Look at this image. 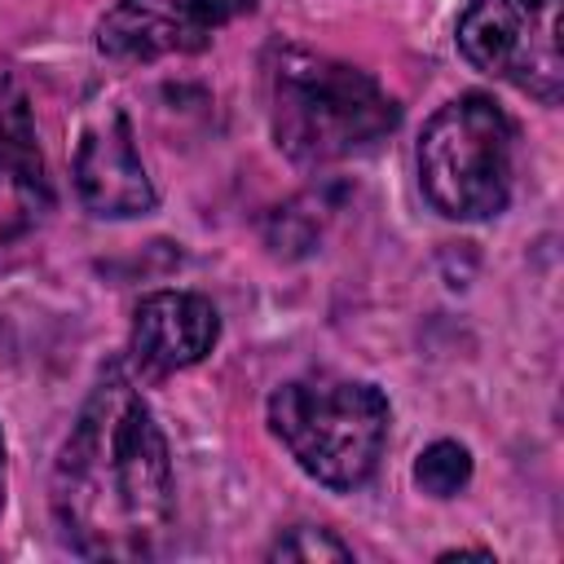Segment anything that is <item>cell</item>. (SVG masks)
<instances>
[{
	"mask_svg": "<svg viewBox=\"0 0 564 564\" xmlns=\"http://www.w3.org/2000/svg\"><path fill=\"white\" fill-rule=\"evenodd\" d=\"M53 520L84 560H145L163 546L176 489L167 441L145 397L106 370L53 467Z\"/></svg>",
	"mask_w": 564,
	"mask_h": 564,
	"instance_id": "6da1fadb",
	"label": "cell"
},
{
	"mask_svg": "<svg viewBox=\"0 0 564 564\" xmlns=\"http://www.w3.org/2000/svg\"><path fill=\"white\" fill-rule=\"evenodd\" d=\"M0 502H4V436H0Z\"/></svg>",
	"mask_w": 564,
	"mask_h": 564,
	"instance_id": "7c38bea8",
	"label": "cell"
},
{
	"mask_svg": "<svg viewBox=\"0 0 564 564\" xmlns=\"http://www.w3.org/2000/svg\"><path fill=\"white\" fill-rule=\"evenodd\" d=\"M471 480V454L458 441H432L414 463V485L432 498H454Z\"/></svg>",
	"mask_w": 564,
	"mask_h": 564,
	"instance_id": "30bf717a",
	"label": "cell"
},
{
	"mask_svg": "<svg viewBox=\"0 0 564 564\" xmlns=\"http://www.w3.org/2000/svg\"><path fill=\"white\" fill-rule=\"evenodd\" d=\"M516 128L485 93L445 101L419 137V185L449 220H489L511 198Z\"/></svg>",
	"mask_w": 564,
	"mask_h": 564,
	"instance_id": "277c9868",
	"label": "cell"
},
{
	"mask_svg": "<svg viewBox=\"0 0 564 564\" xmlns=\"http://www.w3.org/2000/svg\"><path fill=\"white\" fill-rule=\"evenodd\" d=\"M264 93L273 141L295 163L361 154L401 123V106L375 75L295 44H278L269 53Z\"/></svg>",
	"mask_w": 564,
	"mask_h": 564,
	"instance_id": "7a4b0ae2",
	"label": "cell"
},
{
	"mask_svg": "<svg viewBox=\"0 0 564 564\" xmlns=\"http://www.w3.org/2000/svg\"><path fill=\"white\" fill-rule=\"evenodd\" d=\"M352 551L330 533V529H291L269 546V560H348Z\"/></svg>",
	"mask_w": 564,
	"mask_h": 564,
	"instance_id": "8fae6325",
	"label": "cell"
},
{
	"mask_svg": "<svg viewBox=\"0 0 564 564\" xmlns=\"http://www.w3.org/2000/svg\"><path fill=\"white\" fill-rule=\"evenodd\" d=\"M53 207L26 93L0 70V247L31 234Z\"/></svg>",
	"mask_w": 564,
	"mask_h": 564,
	"instance_id": "ba28073f",
	"label": "cell"
},
{
	"mask_svg": "<svg viewBox=\"0 0 564 564\" xmlns=\"http://www.w3.org/2000/svg\"><path fill=\"white\" fill-rule=\"evenodd\" d=\"M260 0H119L97 22V48L115 62H154L198 53L225 22L251 13Z\"/></svg>",
	"mask_w": 564,
	"mask_h": 564,
	"instance_id": "8992f818",
	"label": "cell"
},
{
	"mask_svg": "<svg viewBox=\"0 0 564 564\" xmlns=\"http://www.w3.org/2000/svg\"><path fill=\"white\" fill-rule=\"evenodd\" d=\"M75 189L93 216L128 220L154 212V185L145 176V163L137 154V137L123 110L106 106L97 110L75 145Z\"/></svg>",
	"mask_w": 564,
	"mask_h": 564,
	"instance_id": "52a82bcc",
	"label": "cell"
},
{
	"mask_svg": "<svg viewBox=\"0 0 564 564\" xmlns=\"http://www.w3.org/2000/svg\"><path fill=\"white\" fill-rule=\"evenodd\" d=\"M392 405L366 379H291L269 397V427L317 485L348 494L366 485L388 445Z\"/></svg>",
	"mask_w": 564,
	"mask_h": 564,
	"instance_id": "3957f363",
	"label": "cell"
},
{
	"mask_svg": "<svg viewBox=\"0 0 564 564\" xmlns=\"http://www.w3.org/2000/svg\"><path fill=\"white\" fill-rule=\"evenodd\" d=\"M454 40L480 75L502 79L542 106L564 97L560 0H471Z\"/></svg>",
	"mask_w": 564,
	"mask_h": 564,
	"instance_id": "5b68a950",
	"label": "cell"
},
{
	"mask_svg": "<svg viewBox=\"0 0 564 564\" xmlns=\"http://www.w3.org/2000/svg\"><path fill=\"white\" fill-rule=\"evenodd\" d=\"M220 339V313L198 291H150L132 313L128 348L132 357L154 370L172 375L198 366Z\"/></svg>",
	"mask_w": 564,
	"mask_h": 564,
	"instance_id": "9c48e42d",
	"label": "cell"
}]
</instances>
